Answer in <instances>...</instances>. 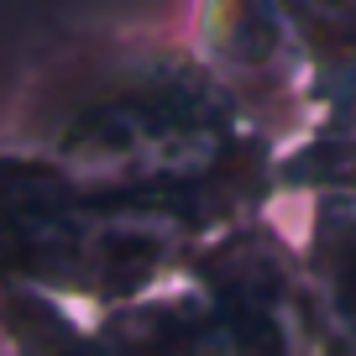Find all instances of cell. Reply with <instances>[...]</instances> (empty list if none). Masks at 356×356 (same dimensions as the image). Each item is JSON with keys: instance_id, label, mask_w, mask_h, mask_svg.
<instances>
[{"instance_id": "obj_1", "label": "cell", "mask_w": 356, "mask_h": 356, "mask_svg": "<svg viewBox=\"0 0 356 356\" xmlns=\"http://www.w3.org/2000/svg\"><path fill=\"white\" fill-rule=\"evenodd\" d=\"M6 147L68 189L194 241L283 210V136L189 32H53L16 84Z\"/></svg>"}, {"instance_id": "obj_5", "label": "cell", "mask_w": 356, "mask_h": 356, "mask_svg": "<svg viewBox=\"0 0 356 356\" xmlns=\"http://www.w3.org/2000/svg\"><path fill=\"white\" fill-rule=\"evenodd\" d=\"M293 204L309 341L320 356H356V189H314Z\"/></svg>"}, {"instance_id": "obj_3", "label": "cell", "mask_w": 356, "mask_h": 356, "mask_svg": "<svg viewBox=\"0 0 356 356\" xmlns=\"http://www.w3.org/2000/svg\"><path fill=\"white\" fill-rule=\"evenodd\" d=\"M184 32L283 147L356 131V0H189Z\"/></svg>"}, {"instance_id": "obj_2", "label": "cell", "mask_w": 356, "mask_h": 356, "mask_svg": "<svg viewBox=\"0 0 356 356\" xmlns=\"http://www.w3.org/2000/svg\"><path fill=\"white\" fill-rule=\"evenodd\" d=\"M121 356H320L293 225L257 215L200 241L152 293L95 314Z\"/></svg>"}, {"instance_id": "obj_6", "label": "cell", "mask_w": 356, "mask_h": 356, "mask_svg": "<svg viewBox=\"0 0 356 356\" xmlns=\"http://www.w3.org/2000/svg\"><path fill=\"white\" fill-rule=\"evenodd\" d=\"M0 341L6 356H121L89 309L16 278L0 293Z\"/></svg>"}, {"instance_id": "obj_4", "label": "cell", "mask_w": 356, "mask_h": 356, "mask_svg": "<svg viewBox=\"0 0 356 356\" xmlns=\"http://www.w3.org/2000/svg\"><path fill=\"white\" fill-rule=\"evenodd\" d=\"M0 189H6V278L47 289L89 314L121 309L173 278L194 236L142 215L111 210L68 189L58 173L26 152L0 147Z\"/></svg>"}, {"instance_id": "obj_7", "label": "cell", "mask_w": 356, "mask_h": 356, "mask_svg": "<svg viewBox=\"0 0 356 356\" xmlns=\"http://www.w3.org/2000/svg\"><path fill=\"white\" fill-rule=\"evenodd\" d=\"M283 204L304 200L314 189H356V131L330 142H289L283 147Z\"/></svg>"}]
</instances>
